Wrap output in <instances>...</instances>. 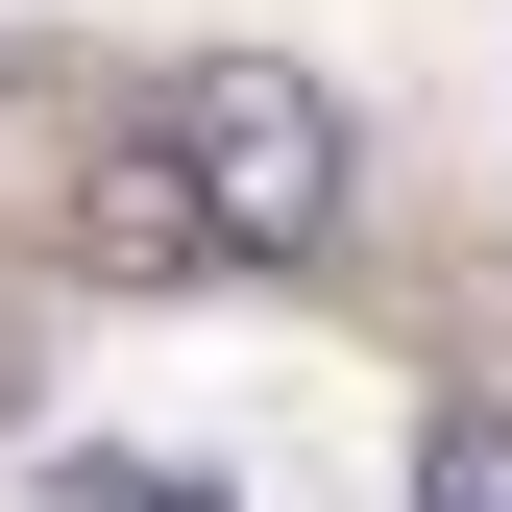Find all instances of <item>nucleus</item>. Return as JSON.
I'll return each instance as SVG.
<instances>
[{
  "label": "nucleus",
  "mask_w": 512,
  "mask_h": 512,
  "mask_svg": "<svg viewBox=\"0 0 512 512\" xmlns=\"http://www.w3.org/2000/svg\"><path fill=\"white\" fill-rule=\"evenodd\" d=\"M49 244H74L98 293H220V220L171 196V147H147V122H98V147H74V220H49Z\"/></svg>",
  "instance_id": "nucleus-2"
},
{
  "label": "nucleus",
  "mask_w": 512,
  "mask_h": 512,
  "mask_svg": "<svg viewBox=\"0 0 512 512\" xmlns=\"http://www.w3.org/2000/svg\"><path fill=\"white\" fill-rule=\"evenodd\" d=\"M0 74H25V25H0Z\"/></svg>",
  "instance_id": "nucleus-5"
},
{
  "label": "nucleus",
  "mask_w": 512,
  "mask_h": 512,
  "mask_svg": "<svg viewBox=\"0 0 512 512\" xmlns=\"http://www.w3.org/2000/svg\"><path fill=\"white\" fill-rule=\"evenodd\" d=\"M147 147H171V196L220 220V269H317L366 196V147H342V98L293 74V49H196V74L147 98Z\"/></svg>",
  "instance_id": "nucleus-1"
},
{
  "label": "nucleus",
  "mask_w": 512,
  "mask_h": 512,
  "mask_svg": "<svg viewBox=\"0 0 512 512\" xmlns=\"http://www.w3.org/2000/svg\"><path fill=\"white\" fill-rule=\"evenodd\" d=\"M25 488H49V512H244L220 464H171V439H49Z\"/></svg>",
  "instance_id": "nucleus-3"
},
{
  "label": "nucleus",
  "mask_w": 512,
  "mask_h": 512,
  "mask_svg": "<svg viewBox=\"0 0 512 512\" xmlns=\"http://www.w3.org/2000/svg\"><path fill=\"white\" fill-rule=\"evenodd\" d=\"M415 512H512V391H464V415H415Z\"/></svg>",
  "instance_id": "nucleus-4"
}]
</instances>
